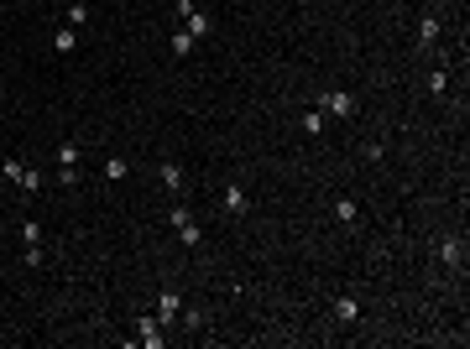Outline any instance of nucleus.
<instances>
[{
  "label": "nucleus",
  "instance_id": "obj_1",
  "mask_svg": "<svg viewBox=\"0 0 470 349\" xmlns=\"http://www.w3.org/2000/svg\"><path fill=\"white\" fill-rule=\"evenodd\" d=\"M319 110H324V120H355V110H361V99H355L350 89H329L314 99Z\"/></svg>",
  "mask_w": 470,
  "mask_h": 349
},
{
  "label": "nucleus",
  "instance_id": "obj_2",
  "mask_svg": "<svg viewBox=\"0 0 470 349\" xmlns=\"http://www.w3.org/2000/svg\"><path fill=\"white\" fill-rule=\"evenodd\" d=\"M167 224L178 230V240H183V245H199L204 240V230H199V219H194L188 203H173V209H167Z\"/></svg>",
  "mask_w": 470,
  "mask_h": 349
},
{
  "label": "nucleus",
  "instance_id": "obj_3",
  "mask_svg": "<svg viewBox=\"0 0 470 349\" xmlns=\"http://www.w3.org/2000/svg\"><path fill=\"white\" fill-rule=\"evenodd\" d=\"M173 6H178V16H183V32H188V37H209V32H214V16L199 11L194 0H173Z\"/></svg>",
  "mask_w": 470,
  "mask_h": 349
},
{
  "label": "nucleus",
  "instance_id": "obj_4",
  "mask_svg": "<svg viewBox=\"0 0 470 349\" xmlns=\"http://www.w3.org/2000/svg\"><path fill=\"white\" fill-rule=\"evenodd\" d=\"M58 183H79V141H63L58 146Z\"/></svg>",
  "mask_w": 470,
  "mask_h": 349
},
{
  "label": "nucleus",
  "instance_id": "obj_5",
  "mask_svg": "<svg viewBox=\"0 0 470 349\" xmlns=\"http://www.w3.org/2000/svg\"><path fill=\"white\" fill-rule=\"evenodd\" d=\"M220 209L230 214V219H235V214H246V209H251L246 188H241V183H225V188H220Z\"/></svg>",
  "mask_w": 470,
  "mask_h": 349
},
{
  "label": "nucleus",
  "instance_id": "obj_6",
  "mask_svg": "<svg viewBox=\"0 0 470 349\" xmlns=\"http://www.w3.org/2000/svg\"><path fill=\"white\" fill-rule=\"evenodd\" d=\"M178 318H183V297H178V292H162V297H157V323L173 328Z\"/></svg>",
  "mask_w": 470,
  "mask_h": 349
},
{
  "label": "nucleus",
  "instance_id": "obj_7",
  "mask_svg": "<svg viewBox=\"0 0 470 349\" xmlns=\"http://www.w3.org/2000/svg\"><path fill=\"white\" fill-rule=\"evenodd\" d=\"M136 344L162 349V323H157V313H152V318H136Z\"/></svg>",
  "mask_w": 470,
  "mask_h": 349
},
{
  "label": "nucleus",
  "instance_id": "obj_8",
  "mask_svg": "<svg viewBox=\"0 0 470 349\" xmlns=\"http://www.w3.org/2000/svg\"><path fill=\"white\" fill-rule=\"evenodd\" d=\"M329 318H335L340 328H350L355 318H361V303H355V297H335V308H329Z\"/></svg>",
  "mask_w": 470,
  "mask_h": 349
},
{
  "label": "nucleus",
  "instance_id": "obj_9",
  "mask_svg": "<svg viewBox=\"0 0 470 349\" xmlns=\"http://www.w3.org/2000/svg\"><path fill=\"white\" fill-rule=\"evenodd\" d=\"M439 261H444L449 271H460V266H465V240H455V235H449V240L439 245Z\"/></svg>",
  "mask_w": 470,
  "mask_h": 349
},
{
  "label": "nucleus",
  "instance_id": "obj_10",
  "mask_svg": "<svg viewBox=\"0 0 470 349\" xmlns=\"http://www.w3.org/2000/svg\"><path fill=\"white\" fill-rule=\"evenodd\" d=\"M439 32H444V26H439V16H423V21H418V47H423V52H429V47H439Z\"/></svg>",
  "mask_w": 470,
  "mask_h": 349
},
{
  "label": "nucleus",
  "instance_id": "obj_11",
  "mask_svg": "<svg viewBox=\"0 0 470 349\" xmlns=\"http://www.w3.org/2000/svg\"><path fill=\"white\" fill-rule=\"evenodd\" d=\"M324 126H329V120H324V110H303V115H298V130H303V136H324Z\"/></svg>",
  "mask_w": 470,
  "mask_h": 349
},
{
  "label": "nucleus",
  "instance_id": "obj_12",
  "mask_svg": "<svg viewBox=\"0 0 470 349\" xmlns=\"http://www.w3.org/2000/svg\"><path fill=\"white\" fill-rule=\"evenodd\" d=\"M157 177H162L167 193H183V167H178V162H162V167H157Z\"/></svg>",
  "mask_w": 470,
  "mask_h": 349
},
{
  "label": "nucleus",
  "instance_id": "obj_13",
  "mask_svg": "<svg viewBox=\"0 0 470 349\" xmlns=\"http://www.w3.org/2000/svg\"><path fill=\"white\" fill-rule=\"evenodd\" d=\"M423 89L434 94V99H444V94H449V68H434L429 79H423Z\"/></svg>",
  "mask_w": 470,
  "mask_h": 349
},
{
  "label": "nucleus",
  "instance_id": "obj_14",
  "mask_svg": "<svg viewBox=\"0 0 470 349\" xmlns=\"http://www.w3.org/2000/svg\"><path fill=\"white\" fill-rule=\"evenodd\" d=\"M167 47H173V58H188V52L199 47V37H188V32H173V37H167Z\"/></svg>",
  "mask_w": 470,
  "mask_h": 349
},
{
  "label": "nucleus",
  "instance_id": "obj_15",
  "mask_svg": "<svg viewBox=\"0 0 470 349\" xmlns=\"http://www.w3.org/2000/svg\"><path fill=\"white\" fill-rule=\"evenodd\" d=\"M73 47H79V32H73V26H58V32H53V52H73Z\"/></svg>",
  "mask_w": 470,
  "mask_h": 349
},
{
  "label": "nucleus",
  "instance_id": "obj_16",
  "mask_svg": "<svg viewBox=\"0 0 470 349\" xmlns=\"http://www.w3.org/2000/svg\"><path fill=\"white\" fill-rule=\"evenodd\" d=\"M335 219H340V224H355V219H361V203H355V198H340V203H335Z\"/></svg>",
  "mask_w": 470,
  "mask_h": 349
},
{
  "label": "nucleus",
  "instance_id": "obj_17",
  "mask_svg": "<svg viewBox=\"0 0 470 349\" xmlns=\"http://www.w3.org/2000/svg\"><path fill=\"white\" fill-rule=\"evenodd\" d=\"M16 188H21V193H42V167H26Z\"/></svg>",
  "mask_w": 470,
  "mask_h": 349
},
{
  "label": "nucleus",
  "instance_id": "obj_18",
  "mask_svg": "<svg viewBox=\"0 0 470 349\" xmlns=\"http://www.w3.org/2000/svg\"><path fill=\"white\" fill-rule=\"evenodd\" d=\"M100 172H105V183H120V177H126V162H120V157H105Z\"/></svg>",
  "mask_w": 470,
  "mask_h": 349
},
{
  "label": "nucleus",
  "instance_id": "obj_19",
  "mask_svg": "<svg viewBox=\"0 0 470 349\" xmlns=\"http://www.w3.org/2000/svg\"><path fill=\"white\" fill-rule=\"evenodd\" d=\"M84 21H89V6H68V16H63V26H73V32H79Z\"/></svg>",
  "mask_w": 470,
  "mask_h": 349
},
{
  "label": "nucleus",
  "instance_id": "obj_20",
  "mask_svg": "<svg viewBox=\"0 0 470 349\" xmlns=\"http://www.w3.org/2000/svg\"><path fill=\"white\" fill-rule=\"evenodd\" d=\"M21 240H26V250H32V245H42V224L26 219V224H21Z\"/></svg>",
  "mask_w": 470,
  "mask_h": 349
},
{
  "label": "nucleus",
  "instance_id": "obj_21",
  "mask_svg": "<svg viewBox=\"0 0 470 349\" xmlns=\"http://www.w3.org/2000/svg\"><path fill=\"white\" fill-rule=\"evenodd\" d=\"M0 172H6V177H11V183H21V172H26V162H21V157H11V162H6V167H0Z\"/></svg>",
  "mask_w": 470,
  "mask_h": 349
},
{
  "label": "nucleus",
  "instance_id": "obj_22",
  "mask_svg": "<svg viewBox=\"0 0 470 349\" xmlns=\"http://www.w3.org/2000/svg\"><path fill=\"white\" fill-rule=\"evenodd\" d=\"M0 26H6V16H0Z\"/></svg>",
  "mask_w": 470,
  "mask_h": 349
}]
</instances>
